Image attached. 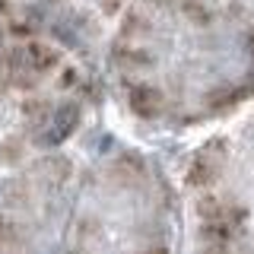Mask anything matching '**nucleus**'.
Listing matches in <instances>:
<instances>
[{
  "mask_svg": "<svg viewBox=\"0 0 254 254\" xmlns=\"http://www.w3.org/2000/svg\"><path fill=\"white\" fill-rule=\"evenodd\" d=\"M238 232H242V213L226 216V219H210V222H203V229H200V235L213 245H229L232 238H238Z\"/></svg>",
  "mask_w": 254,
  "mask_h": 254,
  "instance_id": "4",
  "label": "nucleus"
},
{
  "mask_svg": "<svg viewBox=\"0 0 254 254\" xmlns=\"http://www.w3.org/2000/svg\"><path fill=\"white\" fill-rule=\"evenodd\" d=\"M0 10H3V0H0Z\"/></svg>",
  "mask_w": 254,
  "mask_h": 254,
  "instance_id": "19",
  "label": "nucleus"
},
{
  "mask_svg": "<svg viewBox=\"0 0 254 254\" xmlns=\"http://www.w3.org/2000/svg\"><path fill=\"white\" fill-rule=\"evenodd\" d=\"M245 99V89H216V92H210L206 95V105H210V111H226V108H232V105H238V102Z\"/></svg>",
  "mask_w": 254,
  "mask_h": 254,
  "instance_id": "7",
  "label": "nucleus"
},
{
  "mask_svg": "<svg viewBox=\"0 0 254 254\" xmlns=\"http://www.w3.org/2000/svg\"><path fill=\"white\" fill-rule=\"evenodd\" d=\"M124 32H127V35H133V32H143V19H140V16H127Z\"/></svg>",
  "mask_w": 254,
  "mask_h": 254,
  "instance_id": "13",
  "label": "nucleus"
},
{
  "mask_svg": "<svg viewBox=\"0 0 254 254\" xmlns=\"http://www.w3.org/2000/svg\"><path fill=\"white\" fill-rule=\"evenodd\" d=\"M130 108H133V115H140V118H156L159 115V108H162V92L153 89V86H133L130 89Z\"/></svg>",
  "mask_w": 254,
  "mask_h": 254,
  "instance_id": "5",
  "label": "nucleus"
},
{
  "mask_svg": "<svg viewBox=\"0 0 254 254\" xmlns=\"http://www.w3.org/2000/svg\"><path fill=\"white\" fill-rule=\"evenodd\" d=\"M235 213H242L238 206H232L226 200V197H203L200 203H197V216L203 222L210 219H226V216H235Z\"/></svg>",
  "mask_w": 254,
  "mask_h": 254,
  "instance_id": "6",
  "label": "nucleus"
},
{
  "mask_svg": "<svg viewBox=\"0 0 254 254\" xmlns=\"http://www.w3.org/2000/svg\"><path fill=\"white\" fill-rule=\"evenodd\" d=\"M118 67L121 70H143V67H149V58L140 51H121L118 54Z\"/></svg>",
  "mask_w": 254,
  "mask_h": 254,
  "instance_id": "10",
  "label": "nucleus"
},
{
  "mask_svg": "<svg viewBox=\"0 0 254 254\" xmlns=\"http://www.w3.org/2000/svg\"><path fill=\"white\" fill-rule=\"evenodd\" d=\"M149 3H165V0H149Z\"/></svg>",
  "mask_w": 254,
  "mask_h": 254,
  "instance_id": "17",
  "label": "nucleus"
},
{
  "mask_svg": "<svg viewBox=\"0 0 254 254\" xmlns=\"http://www.w3.org/2000/svg\"><path fill=\"white\" fill-rule=\"evenodd\" d=\"M200 254H229V251H226V245H216V248H210V251H200Z\"/></svg>",
  "mask_w": 254,
  "mask_h": 254,
  "instance_id": "14",
  "label": "nucleus"
},
{
  "mask_svg": "<svg viewBox=\"0 0 254 254\" xmlns=\"http://www.w3.org/2000/svg\"><path fill=\"white\" fill-rule=\"evenodd\" d=\"M48 133H45V143H64L70 137V133L76 130L79 124V105L76 102H64V105H58L48 115Z\"/></svg>",
  "mask_w": 254,
  "mask_h": 254,
  "instance_id": "2",
  "label": "nucleus"
},
{
  "mask_svg": "<svg viewBox=\"0 0 254 254\" xmlns=\"http://www.w3.org/2000/svg\"><path fill=\"white\" fill-rule=\"evenodd\" d=\"M137 254H169L165 248H146V251H137Z\"/></svg>",
  "mask_w": 254,
  "mask_h": 254,
  "instance_id": "15",
  "label": "nucleus"
},
{
  "mask_svg": "<svg viewBox=\"0 0 254 254\" xmlns=\"http://www.w3.org/2000/svg\"><path fill=\"white\" fill-rule=\"evenodd\" d=\"M3 79H6V73H3V67H0V83H3Z\"/></svg>",
  "mask_w": 254,
  "mask_h": 254,
  "instance_id": "16",
  "label": "nucleus"
},
{
  "mask_svg": "<svg viewBox=\"0 0 254 254\" xmlns=\"http://www.w3.org/2000/svg\"><path fill=\"white\" fill-rule=\"evenodd\" d=\"M22 115H26L32 124H45L48 115H51V108H48L45 99H32V102H26V105H22Z\"/></svg>",
  "mask_w": 254,
  "mask_h": 254,
  "instance_id": "9",
  "label": "nucleus"
},
{
  "mask_svg": "<svg viewBox=\"0 0 254 254\" xmlns=\"http://www.w3.org/2000/svg\"><path fill=\"white\" fill-rule=\"evenodd\" d=\"M16 54H19V61L26 64L32 73H48V70L58 67V51L54 48H48L42 42H29L26 48H16Z\"/></svg>",
  "mask_w": 254,
  "mask_h": 254,
  "instance_id": "3",
  "label": "nucleus"
},
{
  "mask_svg": "<svg viewBox=\"0 0 254 254\" xmlns=\"http://www.w3.org/2000/svg\"><path fill=\"white\" fill-rule=\"evenodd\" d=\"M99 6H102L105 13H111V16H115V13H121L124 6H127V0H99Z\"/></svg>",
  "mask_w": 254,
  "mask_h": 254,
  "instance_id": "12",
  "label": "nucleus"
},
{
  "mask_svg": "<svg viewBox=\"0 0 254 254\" xmlns=\"http://www.w3.org/2000/svg\"><path fill=\"white\" fill-rule=\"evenodd\" d=\"M0 45H3V29H0Z\"/></svg>",
  "mask_w": 254,
  "mask_h": 254,
  "instance_id": "18",
  "label": "nucleus"
},
{
  "mask_svg": "<svg viewBox=\"0 0 254 254\" xmlns=\"http://www.w3.org/2000/svg\"><path fill=\"white\" fill-rule=\"evenodd\" d=\"M222 165H226V143L222 140H210L200 153L194 156L188 169V185L190 188H210L213 181L219 178Z\"/></svg>",
  "mask_w": 254,
  "mask_h": 254,
  "instance_id": "1",
  "label": "nucleus"
},
{
  "mask_svg": "<svg viewBox=\"0 0 254 254\" xmlns=\"http://www.w3.org/2000/svg\"><path fill=\"white\" fill-rule=\"evenodd\" d=\"M38 175H42L48 185H61V181L70 175V162H67V159L51 156V159H45V162L38 165Z\"/></svg>",
  "mask_w": 254,
  "mask_h": 254,
  "instance_id": "8",
  "label": "nucleus"
},
{
  "mask_svg": "<svg viewBox=\"0 0 254 254\" xmlns=\"http://www.w3.org/2000/svg\"><path fill=\"white\" fill-rule=\"evenodd\" d=\"M19 238H22V232H19V226H16V222L0 219V245H16Z\"/></svg>",
  "mask_w": 254,
  "mask_h": 254,
  "instance_id": "11",
  "label": "nucleus"
}]
</instances>
